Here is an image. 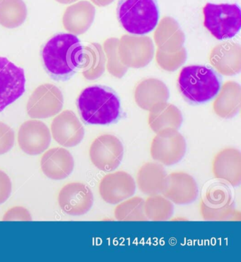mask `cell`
Segmentation results:
<instances>
[{
  "label": "cell",
  "mask_w": 241,
  "mask_h": 262,
  "mask_svg": "<svg viewBox=\"0 0 241 262\" xmlns=\"http://www.w3.org/2000/svg\"><path fill=\"white\" fill-rule=\"evenodd\" d=\"M84 47L76 35H55L42 51L44 67L55 80L67 81L80 67Z\"/></svg>",
  "instance_id": "6da1fadb"
},
{
  "label": "cell",
  "mask_w": 241,
  "mask_h": 262,
  "mask_svg": "<svg viewBox=\"0 0 241 262\" xmlns=\"http://www.w3.org/2000/svg\"><path fill=\"white\" fill-rule=\"evenodd\" d=\"M77 103L82 119L88 124H110L116 121L120 114L119 97L108 86L94 85L84 89Z\"/></svg>",
  "instance_id": "7a4b0ae2"
},
{
  "label": "cell",
  "mask_w": 241,
  "mask_h": 262,
  "mask_svg": "<svg viewBox=\"0 0 241 262\" xmlns=\"http://www.w3.org/2000/svg\"><path fill=\"white\" fill-rule=\"evenodd\" d=\"M221 83V77L216 71L202 66L183 68L178 79L180 93L194 104H202L212 99L220 92Z\"/></svg>",
  "instance_id": "3957f363"
},
{
  "label": "cell",
  "mask_w": 241,
  "mask_h": 262,
  "mask_svg": "<svg viewBox=\"0 0 241 262\" xmlns=\"http://www.w3.org/2000/svg\"><path fill=\"white\" fill-rule=\"evenodd\" d=\"M117 19L132 35H144L155 29L159 18L157 0H119Z\"/></svg>",
  "instance_id": "277c9868"
},
{
  "label": "cell",
  "mask_w": 241,
  "mask_h": 262,
  "mask_svg": "<svg viewBox=\"0 0 241 262\" xmlns=\"http://www.w3.org/2000/svg\"><path fill=\"white\" fill-rule=\"evenodd\" d=\"M203 14L204 25L216 39H229L240 31L241 11L235 4L207 3Z\"/></svg>",
  "instance_id": "5b68a950"
},
{
  "label": "cell",
  "mask_w": 241,
  "mask_h": 262,
  "mask_svg": "<svg viewBox=\"0 0 241 262\" xmlns=\"http://www.w3.org/2000/svg\"><path fill=\"white\" fill-rule=\"evenodd\" d=\"M200 212L204 220L207 221L235 219L236 210L229 186L223 182L209 186L200 203Z\"/></svg>",
  "instance_id": "8992f818"
},
{
  "label": "cell",
  "mask_w": 241,
  "mask_h": 262,
  "mask_svg": "<svg viewBox=\"0 0 241 262\" xmlns=\"http://www.w3.org/2000/svg\"><path fill=\"white\" fill-rule=\"evenodd\" d=\"M150 152L152 158L161 165H176L185 156L186 142L176 129H164L153 138Z\"/></svg>",
  "instance_id": "52a82bcc"
},
{
  "label": "cell",
  "mask_w": 241,
  "mask_h": 262,
  "mask_svg": "<svg viewBox=\"0 0 241 262\" xmlns=\"http://www.w3.org/2000/svg\"><path fill=\"white\" fill-rule=\"evenodd\" d=\"M63 104V95L58 86L52 84H42L29 98L27 114L32 119H47L60 113Z\"/></svg>",
  "instance_id": "ba28073f"
},
{
  "label": "cell",
  "mask_w": 241,
  "mask_h": 262,
  "mask_svg": "<svg viewBox=\"0 0 241 262\" xmlns=\"http://www.w3.org/2000/svg\"><path fill=\"white\" fill-rule=\"evenodd\" d=\"M124 147L116 136L105 134L95 138L89 148L90 160L99 170L111 171L122 162Z\"/></svg>",
  "instance_id": "9c48e42d"
},
{
  "label": "cell",
  "mask_w": 241,
  "mask_h": 262,
  "mask_svg": "<svg viewBox=\"0 0 241 262\" xmlns=\"http://www.w3.org/2000/svg\"><path fill=\"white\" fill-rule=\"evenodd\" d=\"M117 51L119 59L128 68L146 67L154 55V46L149 36L124 35L119 39Z\"/></svg>",
  "instance_id": "30bf717a"
},
{
  "label": "cell",
  "mask_w": 241,
  "mask_h": 262,
  "mask_svg": "<svg viewBox=\"0 0 241 262\" xmlns=\"http://www.w3.org/2000/svg\"><path fill=\"white\" fill-rule=\"evenodd\" d=\"M25 86L23 68L0 57V112L23 95Z\"/></svg>",
  "instance_id": "8fae6325"
},
{
  "label": "cell",
  "mask_w": 241,
  "mask_h": 262,
  "mask_svg": "<svg viewBox=\"0 0 241 262\" xmlns=\"http://www.w3.org/2000/svg\"><path fill=\"white\" fill-rule=\"evenodd\" d=\"M58 203L64 213L80 216L89 211L93 204V195L89 186L81 182L66 184L60 190Z\"/></svg>",
  "instance_id": "7c38bea8"
},
{
  "label": "cell",
  "mask_w": 241,
  "mask_h": 262,
  "mask_svg": "<svg viewBox=\"0 0 241 262\" xmlns=\"http://www.w3.org/2000/svg\"><path fill=\"white\" fill-rule=\"evenodd\" d=\"M99 190L105 202L112 205L118 204L135 193V181L126 171H117L106 175L101 180Z\"/></svg>",
  "instance_id": "4fadbf2b"
},
{
  "label": "cell",
  "mask_w": 241,
  "mask_h": 262,
  "mask_svg": "<svg viewBox=\"0 0 241 262\" xmlns=\"http://www.w3.org/2000/svg\"><path fill=\"white\" fill-rule=\"evenodd\" d=\"M51 134L49 127L38 120L26 121L18 133L20 148L29 156H38L49 148Z\"/></svg>",
  "instance_id": "5bb4252c"
},
{
  "label": "cell",
  "mask_w": 241,
  "mask_h": 262,
  "mask_svg": "<svg viewBox=\"0 0 241 262\" xmlns=\"http://www.w3.org/2000/svg\"><path fill=\"white\" fill-rule=\"evenodd\" d=\"M53 139L62 146H77L84 137V128L82 123L70 110H66L53 119L51 124Z\"/></svg>",
  "instance_id": "9a60e30c"
},
{
  "label": "cell",
  "mask_w": 241,
  "mask_h": 262,
  "mask_svg": "<svg viewBox=\"0 0 241 262\" xmlns=\"http://www.w3.org/2000/svg\"><path fill=\"white\" fill-rule=\"evenodd\" d=\"M161 193L175 204H191L198 198V184L196 180L187 173L183 171L171 173L167 175Z\"/></svg>",
  "instance_id": "2e32d148"
},
{
  "label": "cell",
  "mask_w": 241,
  "mask_h": 262,
  "mask_svg": "<svg viewBox=\"0 0 241 262\" xmlns=\"http://www.w3.org/2000/svg\"><path fill=\"white\" fill-rule=\"evenodd\" d=\"M215 178L230 185L236 186L241 182V154L238 149L227 147L215 156L212 162Z\"/></svg>",
  "instance_id": "e0dca14e"
},
{
  "label": "cell",
  "mask_w": 241,
  "mask_h": 262,
  "mask_svg": "<svg viewBox=\"0 0 241 262\" xmlns=\"http://www.w3.org/2000/svg\"><path fill=\"white\" fill-rule=\"evenodd\" d=\"M209 61L222 75L233 76L241 70V47L240 44L225 42L211 50Z\"/></svg>",
  "instance_id": "ac0fdd59"
},
{
  "label": "cell",
  "mask_w": 241,
  "mask_h": 262,
  "mask_svg": "<svg viewBox=\"0 0 241 262\" xmlns=\"http://www.w3.org/2000/svg\"><path fill=\"white\" fill-rule=\"evenodd\" d=\"M40 167L43 174L51 180H62L73 172L75 161L67 149L54 147L44 153Z\"/></svg>",
  "instance_id": "d6986e66"
},
{
  "label": "cell",
  "mask_w": 241,
  "mask_h": 262,
  "mask_svg": "<svg viewBox=\"0 0 241 262\" xmlns=\"http://www.w3.org/2000/svg\"><path fill=\"white\" fill-rule=\"evenodd\" d=\"M95 9L88 1H80L66 9L62 17L64 29L74 35L84 34L94 21Z\"/></svg>",
  "instance_id": "ffe728a7"
},
{
  "label": "cell",
  "mask_w": 241,
  "mask_h": 262,
  "mask_svg": "<svg viewBox=\"0 0 241 262\" xmlns=\"http://www.w3.org/2000/svg\"><path fill=\"white\" fill-rule=\"evenodd\" d=\"M168 99V86L160 79H143L138 83L134 90L136 104L143 110L150 111L156 105L167 102Z\"/></svg>",
  "instance_id": "44dd1931"
},
{
  "label": "cell",
  "mask_w": 241,
  "mask_h": 262,
  "mask_svg": "<svg viewBox=\"0 0 241 262\" xmlns=\"http://www.w3.org/2000/svg\"><path fill=\"white\" fill-rule=\"evenodd\" d=\"M154 38L158 49L165 53H175L183 48L185 36L176 19L165 16L156 27Z\"/></svg>",
  "instance_id": "7402d4cb"
},
{
  "label": "cell",
  "mask_w": 241,
  "mask_h": 262,
  "mask_svg": "<svg viewBox=\"0 0 241 262\" xmlns=\"http://www.w3.org/2000/svg\"><path fill=\"white\" fill-rule=\"evenodd\" d=\"M213 104L215 114L222 119H231L240 108L241 88L238 83L229 81L224 83Z\"/></svg>",
  "instance_id": "603a6c76"
},
{
  "label": "cell",
  "mask_w": 241,
  "mask_h": 262,
  "mask_svg": "<svg viewBox=\"0 0 241 262\" xmlns=\"http://www.w3.org/2000/svg\"><path fill=\"white\" fill-rule=\"evenodd\" d=\"M166 171L161 164L147 162L143 164L137 174V184L141 192L147 195L161 193L167 177Z\"/></svg>",
  "instance_id": "cb8c5ba5"
},
{
  "label": "cell",
  "mask_w": 241,
  "mask_h": 262,
  "mask_svg": "<svg viewBox=\"0 0 241 262\" xmlns=\"http://www.w3.org/2000/svg\"><path fill=\"white\" fill-rule=\"evenodd\" d=\"M183 115L177 106L168 103L156 105L150 111L148 123L154 133L166 128L178 130L183 123Z\"/></svg>",
  "instance_id": "d4e9b609"
},
{
  "label": "cell",
  "mask_w": 241,
  "mask_h": 262,
  "mask_svg": "<svg viewBox=\"0 0 241 262\" xmlns=\"http://www.w3.org/2000/svg\"><path fill=\"white\" fill-rule=\"evenodd\" d=\"M106 56L100 44L92 43L84 48L80 68L83 76L89 80H94L102 76L106 70Z\"/></svg>",
  "instance_id": "484cf974"
},
{
  "label": "cell",
  "mask_w": 241,
  "mask_h": 262,
  "mask_svg": "<svg viewBox=\"0 0 241 262\" xmlns=\"http://www.w3.org/2000/svg\"><path fill=\"white\" fill-rule=\"evenodd\" d=\"M27 7L23 0H0V25L16 29L27 17Z\"/></svg>",
  "instance_id": "4316f807"
},
{
  "label": "cell",
  "mask_w": 241,
  "mask_h": 262,
  "mask_svg": "<svg viewBox=\"0 0 241 262\" xmlns=\"http://www.w3.org/2000/svg\"><path fill=\"white\" fill-rule=\"evenodd\" d=\"M173 203L165 197L152 195L144 201V213L147 219L152 221H165L174 214Z\"/></svg>",
  "instance_id": "83f0119b"
},
{
  "label": "cell",
  "mask_w": 241,
  "mask_h": 262,
  "mask_svg": "<svg viewBox=\"0 0 241 262\" xmlns=\"http://www.w3.org/2000/svg\"><path fill=\"white\" fill-rule=\"evenodd\" d=\"M118 221H147L144 213V200L140 197L129 198L117 205L114 211Z\"/></svg>",
  "instance_id": "f1b7e54d"
},
{
  "label": "cell",
  "mask_w": 241,
  "mask_h": 262,
  "mask_svg": "<svg viewBox=\"0 0 241 262\" xmlns=\"http://www.w3.org/2000/svg\"><path fill=\"white\" fill-rule=\"evenodd\" d=\"M119 39L116 38H108L104 43V52L107 59L106 68L108 73L113 77L121 78L128 71V68L124 66L119 59L117 46Z\"/></svg>",
  "instance_id": "f546056e"
},
{
  "label": "cell",
  "mask_w": 241,
  "mask_h": 262,
  "mask_svg": "<svg viewBox=\"0 0 241 262\" xmlns=\"http://www.w3.org/2000/svg\"><path fill=\"white\" fill-rule=\"evenodd\" d=\"M187 59V52L185 48H182L175 53H165L158 49L156 60L162 69L168 72H174L181 67Z\"/></svg>",
  "instance_id": "4dcf8cb0"
},
{
  "label": "cell",
  "mask_w": 241,
  "mask_h": 262,
  "mask_svg": "<svg viewBox=\"0 0 241 262\" xmlns=\"http://www.w3.org/2000/svg\"><path fill=\"white\" fill-rule=\"evenodd\" d=\"M14 130L6 123L0 122V156L8 152L14 145Z\"/></svg>",
  "instance_id": "1f68e13d"
},
{
  "label": "cell",
  "mask_w": 241,
  "mask_h": 262,
  "mask_svg": "<svg viewBox=\"0 0 241 262\" xmlns=\"http://www.w3.org/2000/svg\"><path fill=\"white\" fill-rule=\"evenodd\" d=\"M3 221H31L32 217L29 210L21 206L9 209L4 215Z\"/></svg>",
  "instance_id": "d6a6232c"
},
{
  "label": "cell",
  "mask_w": 241,
  "mask_h": 262,
  "mask_svg": "<svg viewBox=\"0 0 241 262\" xmlns=\"http://www.w3.org/2000/svg\"><path fill=\"white\" fill-rule=\"evenodd\" d=\"M12 184L8 175L0 170V205L6 202L12 193Z\"/></svg>",
  "instance_id": "836d02e7"
},
{
  "label": "cell",
  "mask_w": 241,
  "mask_h": 262,
  "mask_svg": "<svg viewBox=\"0 0 241 262\" xmlns=\"http://www.w3.org/2000/svg\"><path fill=\"white\" fill-rule=\"evenodd\" d=\"M91 1L97 6L104 7L108 6L110 4L113 3L115 0H91Z\"/></svg>",
  "instance_id": "e575fe53"
},
{
  "label": "cell",
  "mask_w": 241,
  "mask_h": 262,
  "mask_svg": "<svg viewBox=\"0 0 241 262\" xmlns=\"http://www.w3.org/2000/svg\"><path fill=\"white\" fill-rule=\"evenodd\" d=\"M58 3L60 4H64V5H68V4H71L78 1V0H55Z\"/></svg>",
  "instance_id": "d590c367"
}]
</instances>
